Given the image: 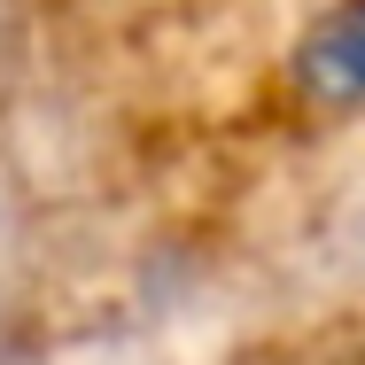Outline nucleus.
Wrapping results in <instances>:
<instances>
[{
  "label": "nucleus",
  "mask_w": 365,
  "mask_h": 365,
  "mask_svg": "<svg viewBox=\"0 0 365 365\" xmlns=\"http://www.w3.org/2000/svg\"><path fill=\"white\" fill-rule=\"evenodd\" d=\"M295 86L319 109H365V0L327 8L303 47H295Z\"/></svg>",
  "instance_id": "1"
}]
</instances>
